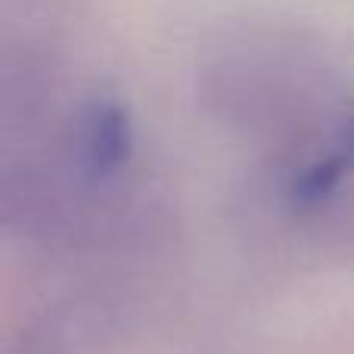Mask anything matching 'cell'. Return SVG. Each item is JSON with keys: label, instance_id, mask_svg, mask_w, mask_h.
Instances as JSON below:
<instances>
[{"label": "cell", "instance_id": "2", "mask_svg": "<svg viewBox=\"0 0 354 354\" xmlns=\"http://www.w3.org/2000/svg\"><path fill=\"white\" fill-rule=\"evenodd\" d=\"M354 168V140L345 137V143L333 153L314 159L311 165H305L299 174L289 183V202L299 212H311V208H320L333 199L339 187H342L345 174Z\"/></svg>", "mask_w": 354, "mask_h": 354}, {"label": "cell", "instance_id": "3", "mask_svg": "<svg viewBox=\"0 0 354 354\" xmlns=\"http://www.w3.org/2000/svg\"><path fill=\"white\" fill-rule=\"evenodd\" d=\"M348 137H351V140H354V122H351V131H348Z\"/></svg>", "mask_w": 354, "mask_h": 354}, {"label": "cell", "instance_id": "1", "mask_svg": "<svg viewBox=\"0 0 354 354\" xmlns=\"http://www.w3.org/2000/svg\"><path fill=\"white\" fill-rule=\"evenodd\" d=\"M131 156V118L122 103L93 100L78 122V162L91 177H109Z\"/></svg>", "mask_w": 354, "mask_h": 354}]
</instances>
